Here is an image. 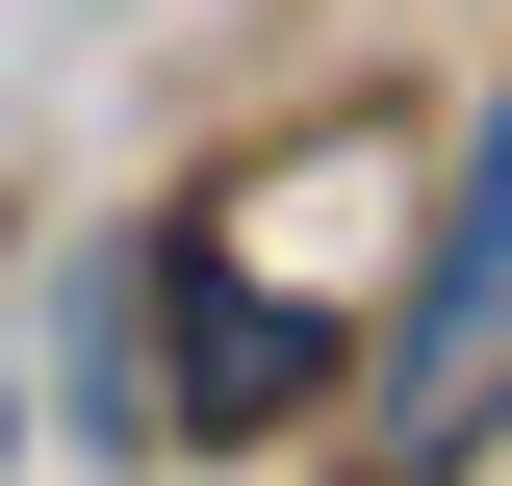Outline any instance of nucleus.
<instances>
[{"label":"nucleus","instance_id":"nucleus-1","mask_svg":"<svg viewBox=\"0 0 512 486\" xmlns=\"http://www.w3.org/2000/svg\"><path fill=\"white\" fill-rule=\"evenodd\" d=\"M512 435V128L436 180V256H410V333H384V486H461Z\"/></svg>","mask_w":512,"mask_h":486}]
</instances>
